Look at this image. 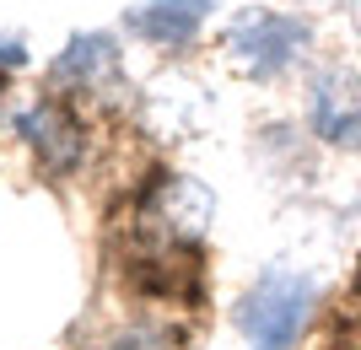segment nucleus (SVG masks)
<instances>
[{
  "mask_svg": "<svg viewBox=\"0 0 361 350\" xmlns=\"http://www.w3.org/2000/svg\"><path fill=\"white\" fill-rule=\"evenodd\" d=\"M313 302H318L313 275L291 270V264H270L238 302V329L248 350H291L297 335L307 329Z\"/></svg>",
  "mask_w": 361,
  "mask_h": 350,
  "instance_id": "nucleus-1",
  "label": "nucleus"
},
{
  "mask_svg": "<svg viewBox=\"0 0 361 350\" xmlns=\"http://www.w3.org/2000/svg\"><path fill=\"white\" fill-rule=\"evenodd\" d=\"M307 44H313V27H307L302 16L254 6V11L232 16V27H226V38H221V54H226V65H232V76L270 81V76H281V70H291V65L307 54Z\"/></svg>",
  "mask_w": 361,
  "mask_h": 350,
  "instance_id": "nucleus-2",
  "label": "nucleus"
},
{
  "mask_svg": "<svg viewBox=\"0 0 361 350\" xmlns=\"http://www.w3.org/2000/svg\"><path fill=\"white\" fill-rule=\"evenodd\" d=\"M211 221H216V194L200 178H183V173L162 178L146 194V205H140V232H151V237L167 243V248L173 243H200V237L211 232Z\"/></svg>",
  "mask_w": 361,
  "mask_h": 350,
  "instance_id": "nucleus-3",
  "label": "nucleus"
},
{
  "mask_svg": "<svg viewBox=\"0 0 361 350\" xmlns=\"http://www.w3.org/2000/svg\"><path fill=\"white\" fill-rule=\"evenodd\" d=\"M307 124L334 151H361V70L324 65L307 87Z\"/></svg>",
  "mask_w": 361,
  "mask_h": 350,
  "instance_id": "nucleus-4",
  "label": "nucleus"
},
{
  "mask_svg": "<svg viewBox=\"0 0 361 350\" xmlns=\"http://www.w3.org/2000/svg\"><path fill=\"white\" fill-rule=\"evenodd\" d=\"M216 6H221V0H135L130 16H124V27L151 38V44L173 49V44H189Z\"/></svg>",
  "mask_w": 361,
  "mask_h": 350,
  "instance_id": "nucleus-5",
  "label": "nucleus"
},
{
  "mask_svg": "<svg viewBox=\"0 0 361 350\" xmlns=\"http://www.w3.org/2000/svg\"><path fill=\"white\" fill-rule=\"evenodd\" d=\"M22 130L32 135V146H38V156H44L54 173H65L81 156V124L71 119V113H60V108L49 103V108H38V113H27L22 119Z\"/></svg>",
  "mask_w": 361,
  "mask_h": 350,
  "instance_id": "nucleus-6",
  "label": "nucleus"
},
{
  "mask_svg": "<svg viewBox=\"0 0 361 350\" xmlns=\"http://www.w3.org/2000/svg\"><path fill=\"white\" fill-rule=\"evenodd\" d=\"M103 70H114V38L108 32H87V38H71L65 54L54 60V81H97Z\"/></svg>",
  "mask_w": 361,
  "mask_h": 350,
  "instance_id": "nucleus-7",
  "label": "nucleus"
},
{
  "mask_svg": "<svg viewBox=\"0 0 361 350\" xmlns=\"http://www.w3.org/2000/svg\"><path fill=\"white\" fill-rule=\"evenodd\" d=\"M350 22H356V32H361V0H350Z\"/></svg>",
  "mask_w": 361,
  "mask_h": 350,
  "instance_id": "nucleus-8",
  "label": "nucleus"
},
{
  "mask_svg": "<svg viewBox=\"0 0 361 350\" xmlns=\"http://www.w3.org/2000/svg\"><path fill=\"white\" fill-rule=\"evenodd\" d=\"M356 296H361V275H356Z\"/></svg>",
  "mask_w": 361,
  "mask_h": 350,
  "instance_id": "nucleus-9",
  "label": "nucleus"
}]
</instances>
